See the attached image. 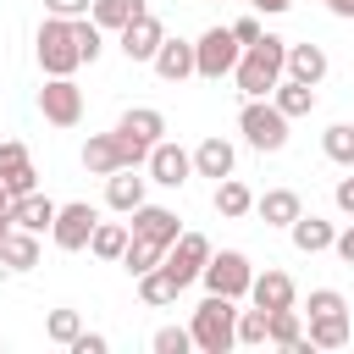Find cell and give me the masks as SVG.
<instances>
[{"label":"cell","mask_w":354,"mask_h":354,"mask_svg":"<svg viewBox=\"0 0 354 354\" xmlns=\"http://www.w3.org/2000/svg\"><path fill=\"white\" fill-rule=\"evenodd\" d=\"M282 72H288V39H277V33H260V44H249L238 55V66H232L243 100H271V88L282 83Z\"/></svg>","instance_id":"obj_1"},{"label":"cell","mask_w":354,"mask_h":354,"mask_svg":"<svg viewBox=\"0 0 354 354\" xmlns=\"http://www.w3.org/2000/svg\"><path fill=\"white\" fill-rule=\"evenodd\" d=\"M238 299H227V293H205V304L194 310V321H188V332H194V348H205V354H227L232 343H238V310H232Z\"/></svg>","instance_id":"obj_2"},{"label":"cell","mask_w":354,"mask_h":354,"mask_svg":"<svg viewBox=\"0 0 354 354\" xmlns=\"http://www.w3.org/2000/svg\"><path fill=\"white\" fill-rule=\"evenodd\" d=\"M39 66L44 77H72L83 66V50H77V33H72V17H44L39 22Z\"/></svg>","instance_id":"obj_3"},{"label":"cell","mask_w":354,"mask_h":354,"mask_svg":"<svg viewBox=\"0 0 354 354\" xmlns=\"http://www.w3.org/2000/svg\"><path fill=\"white\" fill-rule=\"evenodd\" d=\"M238 127H243V138H249L254 149H266V155L288 144V116L277 111V100H243Z\"/></svg>","instance_id":"obj_4"},{"label":"cell","mask_w":354,"mask_h":354,"mask_svg":"<svg viewBox=\"0 0 354 354\" xmlns=\"http://www.w3.org/2000/svg\"><path fill=\"white\" fill-rule=\"evenodd\" d=\"M238 55H243V44H238V33H232V28H205V33L194 39L199 77H210V83H221V77L238 66Z\"/></svg>","instance_id":"obj_5"},{"label":"cell","mask_w":354,"mask_h":354,"mask_svg":"<svg viewBox=\"0 0 354 354\" xmlns=\"http://www.w3.org/2000/svg\"><path fill=\"white\" fill-rule=\"evenodd\" d=\"M199 282H205L210 293L243 299V293H249V282H254V266H249V254H238V249H221V254H210V266L199 271Z\"/></svg>","instance_id":"obj_6"},{"label":"cell","mask_w":354,"mask_h":354,"mask_svg":"<svg viewBox=\"0 0 354 354\" xmlns=\"http://www.w3.org/2000/svg\"><path fill=\"white\" fill-rule=\"evenodd\" d=\"M94 227H100V210L88 205V199H72V205H61L55 210V227H50V238H55V249H88V238H94Z\"/></svg>","instance_id":"obj_7"},{"label":"cell","mask_w":354,"mask_h":354,"mask_svg":"<svg viewBox=\"0 0 354 354\" xmlns=\"http://www.w3.org/2000/svg\"><path fill=\"white\" fill-rule=\"evenodd\" d=\"M39 111H44V122H55V127H77V122H83V88H77L72 77H44Z\"/></svg>","instance_id":"obj_8"},{"label":"cell","mask_w":354,"mask_h":354,"mask_svg":"<svg viewBox=\"0 0 354 354\" xmlns=\"http://www.w3.org/2000/svg\"><path fill=\"white\" fill-rule=\"evenodd\" d=\"M160 266L171 271V282H177V288L199 282V271L210 266V238H205V232H183V238L166 249V260H160Z\"/></svg>","instance_id":"obj_9"},{"label":"cell","mask_w":354,"mask_h":354,"mask_svg":"<svg viewBox=\"0 0 354 354\" xmlns=\"http://www.w3.org/2000/svg\"><path fill=\"white\" fill-rule=\"evenodd\" d=\"M0 188H6V194H17V199L39 188L33 155H28V144H17V138H6V144H0Z\"/></svg>","instance_id":"obj_10"},{"label":"cell","mask_w":354,"mask_h":354,"mask_svg":"<svg viewBox=\"0 0 354 354\" xmlns=\"http://www.w3.org/2000/svg\"><path fill=\"white\" fill-rule=\"evenodd\" d=\"M188 177H194V155H188L183 144H166V138H160V144L149 149V183H160V188H183Z\"/></svg>","instance_id":"obj_11"},{"label":"cell","mask_w":354,"mask_h":354,"mask_svg":"<svg viewBox=\"0 0 354 354\" xmlns=\"http://www.w3.org/2000/svg\"><path fill=\"white\" fill-rule=\"evenodd\" d=\"M116 39H122V55H127V61H155V50H160L166 28H160V17H149V11H144V17H133Z\"/></svg>","instance_id":"obj_12"},{"label":"cell","mask_w":354,"mask_h":354,"mask_svg":"<svg viewBox=\"0 0 354 354\" xmlns=\"http://www.w3.org/2000/svg\"><path fill=\"white\" fill-rule=\"evenodd\" d=\"M166 83H183V77H199V61H194V44L188 39H160L155 61H149Z\"/></svg>","instance_id":"obj_13"},{"label":"cell","mask_w":354,"mask_h":354,"mask_svg":"<svg viewBox=\"0 0 354 354\" xmlns=\"http://www.w3.org/2000/svg\"><path fill=\"white\" fill-rule=\"evenodd\" d=\"M133 232H138V238H155V243H166V249L183 238L177 210H166V205H138V210H133Z\"/></svg>","instance_id":"obj_14"},{"label":"cell","mask_w":354,"mask_h":354,"mask_svg":"<svg viewBox=\"0 0 354 354\" xmlns=\"http://www.w3.org/2000/svg\"><path fill=\"white\" fill-rule=\"evenodd\" d=\"M105 205L122 210V216H133V210L144 205V177H138V166H122V171L105 177Z\"/></svg>","instance_id":"obj_15"},{"label":"cell","mask_w":354,"mask_h":354,"mask_svg":"<svg viewBox=\"0 0 354 354\" xmlns=\"http://www.w3.org/2000/svg\"><path fill=\"white\" fill-rule=\"evenodd\" d=\"M0 266H6V271H33V266H39V232L11 227V232L0 238Z\"/></svg>","instance_id":"obj_16"},{"label":"cell","mask_w":354,"mask_h":354,"mask_svg":"<svg viewBox=\"0 0 354 354\" xmlns=\"http://www.w3.org/2000/svg\"><path fill=\"white\" fill-rule=\"evenodd\" d=\"M249 299H254L260 310H288V304L299 299V288H293V277H288V271H266V277H254V282H249Z\"/></svg>","instance_id":"obj_17"},{"label":"cell","mask_w":354,"mask_h":354,"mask_svg":"<svg viewBox=\"0 0 354 354\" xmlns=\"http://www.w3.org/2000/svg\"><path fill=\"white\" fill-rule=\"evenodd\" d=\"M254 210H260V221H266V227H293V221L304 216V205H299V194H293V188H271V194H260V199H254Z\"/></svg>","instance_id":"obj_18"},{"label":"cell","mask_w":354,"mask_h":354,"mask_svg":"<svg viewBox=\"0 0 354 354\" xmlns=\"http://www.w3.org/2000/svg\"><path fill=\"white\" fill-rule=\"evenodd\" d=\"M271 100H277V111L293 122V116H310L315 111V83H299V77H288L282 72V83L271 88Z\"/></svg>","instance_id":"obj_19"},{"label":"cell","mask_w":354,"mask_h":354,"mask_svg":"<svg viewBox=\"0 0 354 354\" xmlns=\"http://www.w3.org/2000/svg\"><path fill=\"white\" fill-rule=\"evenodd\" d=\"M232 166H238V155H232L227 138H205V144L194 149V171H199V177H216V183H221V177H232Z\"/></svg>","instance_id":"obj_20"},{"label":"cell","mask_w":354,"mask_h":354,"mask_svg":"<svg viewBox=\"0 0 354 354\" xmlns=\"http://www.w3.org/2000/svg\"><path fill=\"white\" fill-rule=\"evenodd\" d=\"M326 50L321 44H288V77H299V83H321L326 77Z\"/></svg>","instance_id":"obj_21"},{"label":"cell","mask_w":354,"mask_h":354,"mask_svg":"<svg viewBox=\"0 0 354 354\" xmlns=\"http://www.w3.org/2000/svg\"><path fill=\"white\" fill-rule=\"evenodd\" d=\"M83 166H88L94 177L122 171V144H116V133H94V138L83 144Z\"/></svg>","instance_id":"obj_22"},{"label":"cell","mask_w":354,"mask_h":354,"mask_svg":"<svg viewBox=\"0 0 354 354\" xmlns=\"http://www.w3.org/2000/svg\"><path fill=\"white\" fill-rule=\"evenodd\" d=\"M55 210H61V205L44 199V194L33 188V194L17 199V227H28V232H50V227H55Z\"/></svg>","instance_id":"obj_23"},{"label":"cell","mask_w":354,"mask_h":354,"mask_svg":"<svg viewBox=\"0 0 354 354\" xmlns=\"http://www.w3.org/2000/svg\"><path fill=\"white\" fill-rule=\"evenodd\" d=\"M288 232H293V249H299V254H321V249H332V238H337L332 221H321V216H299Z\"/></svg>","instance_id":"obj_24"},{"label":"cell","mask_w":354,"mask_h":354,"mask_svg":"<svg viewBox=\"0 0 354 354\" xmlns=\"http://www.w3.org/2000/svg\"><path fill=\"white\" fill-rule=\"evenodd\" d=\"M271 343L277 348H293V354H310V337H304V321H299L293 304L288 310H271Z\"/></svg>","instance_id":"obj_25"},{"label":"cell","mask_w":354,"mask_h":354,"mask_svg":"<svg viewBox=\"0 0 354 354\" xmlns=\"http://www.w3.org/2000/svg\"><path fill=\"white\" fill-rule=\"evenodd\" d=\"M310 348H343L348 343V310H332V315H310Z\"/></svg>","instance_id":"obj_26"},{"label":"cell","mask_w":354,"mask_h":354,"mask_svg":"<svg viewBox=\"0 0 354 354\" xmlns=\"http://www.w3.org/2000/svg\"><path fill=\"white\" fill-rule=\"evenodd\" d=\"M166 260V243H155V238H127V249H122V266H127V277H144V271H155Z\"/></svg>","instance_id":"obj_27"},{"label":"cell","mask_w":354,"mask_h":354,"mask_svg":"<svg viewBox=\"0 0 354 354\" xmlns=\"http://www.w3.org/2000/svg\"><path fill=\"white\" fill-rule=\"evenodd\" d=\"M122 133H133V138H144V144H160V133H166V116L160 111H149V105H133V111H122V122H116Z\"/></svg>","instance_id":"obj_28"},{"label":"cell","mask_w":354,"mask_h":354,"mask_svg":"<svg viewBox=\"0 0 354 354\" xmlns=\"http://www.w3.org/2000/svg\"><path fill=\"white\" fill-rule=\"evenodd\" d=\"M216 210H221L227 221H238V216H249V210H254V194H249L238 177H221V183H216Z\"/></svg>","instance_id":"obj_29"},{"label":"cell","mask_w":354,"mask_h":354,"mask_svg":"<svg viewBox=\"0 0 354 354\" xmlns=\"http://www.w3.org/2000/svg\"><path fill=\"white\" fill-rule=\"evenodd\" d=\"M100 28H111V33H122L133 17H144V0H94V11H88Z\"/></svg>","instance_id":"obj_30"},{"label":"cell","mask_w":354,"mask_h":354,"mask_svg":"<svg viewBox=\"0 0 354 354\" xmlns=\"http://www.w3.org/2000/svg\"><path fill=\"white\" fill-rule=\"evenodd\" d=\"M127 238H133V227H122V221H100V227H94V238H88V249H94L100 260H122Z\"/></svg>","instance_id":"obj_31"},{"label":"cell","mask_w":354,"mask_h":354,"mask_svg":"<svg viewBox=\"0 0 354 354\" xmlns=\"http://www.w3.org/2000/svg\"><path fill=\"white\" fill-rule=\"evenodd\" d=\"M177 293H183V288L171 282V271H166V266H155V271H144V277H138V299H144V304H171Z\"/></svg>","instance_id":"obj_32"},{"label":"cell","mask_w":354,"mask_h":354,"mask_svg":"<svg viewBox=\"0 0 354 354\" xmlns=\"http://www.w3.org/2000/svg\"><path fill=\"white\" fill-rule=\"evenodd\" d=\"M321 149H326V160H337V166L354 171V127H348V122H332V127L321 133Z\"/></svg>","instance_id":"obj_33"},{"label":"cell","mask_w":354,"mask_h":354,"mask_svg":"<svg viewBox=\"0 0 354 354\" xmlns=\"http://www.w3.org/2000/svg\"><path fill=\"white\" fill-rule=\"evenodd\" d=\"M238 343H249V348H260V343H271V310H238Z\"/></svg>","instance_id":"obj_34"},{"label":"cell","mask_w":354,"mask_h":354,"mask_svg":"<svg viewBox=\"0 0 354 354\" xmlns=\"http://www.w3.org/2000/svg\"><path fill=\"white\" fill-rule=\"evenodd\" d=\"M72 33H77L83 61H100V50H105V28H100L94 17H72Z\"/></svg>","instance_id":"obj_35"},{"label":"cell","mask_w":354,"mask_h":354,"mask_svg":"<svg viewBox=\"0 0 354 354\" xmlns=\"http://www.w3.org/2000/svg\"><path fill=\"white\" fill-rule=\"evenodd\" d=\"M44 332H50V343H61V348H72V337L83 332V315H77V310H50V321H44Z\"/></svg>","instance_id":"obj_36"},{"label":"cell","mask_w":354,"mask_h":354,"mask_svg":"<svg viewBox=\"0 0 354 354\" xmlns=\"http://www.w3.org/2000/svg\"><path fill=\"white\" fill-rule=\"evenodd\" d=\"M194 348V332L188 326H160L155 332V354H188Z\"/></svg>","instance_id":"obj_37"},{"label":"cell","mask_w":354,"mask_h":354,"mask_svg":"<svg viewBox=\"0 0 354 354\" xmlns=\"http://www.w3.org/2000/svg\"><path fill=\"white\" fill-rule=\"evenodd\" d=\"M332 310H348L343 293H337V288H315V293H310V315H332Z\"/></svg>","instance_id":"obj_38"},{"label":"cell","mask_w":354,"mask_h":354,"mask_svg":"<svg viewBox=\"0 0 354 354\" xmlns=\"http://www.w3.org/2000/svg\"><path fill=\"white\" fill-rule=\"evenodd\" d=\"M44 11H50V17H88L94 0H44Z\"/></svg>","instance_id":"obj_39"},{"label":"cell","mask_w":354,"mask_h":354,"mask_svg":"<svg viewBox=\"0 0 354 354\" xmlns=\"http://www.w3.org/2000/svg\"><path fill=\"white\" fill-rule=\"evenodd\" d=\"M232 33H238V44L249 50V44H260V33H266V28H260L254 17H238V22H232Z\"/></svg>","instance_id":"obj_40"},{"label":"cell","mask_w":354,"mask_h":354,"mask_svg":"<svg viewBox=\"0 0 354 354\" xmlns=\"http://www.w3.org/2000/svg\"><path fill=\"white\" fill-rule=\"evenodd\" d=\"M72 354H105V337L100 332H77L72 337Z\"/></svg>","instance_id":"obj_41"},{"label":"cell","mask_w":354,"mask_h":354,"mask_svg":"<svg viewBox=\"0 0 354 354\" xmlns=\"http://www.w3.org/2000/svg\"><path fill=\"white\" fill-rule=\"evenodd\" d=\"M11 227H17V194H6V188H0V238H6Z\"/></svg>","instance_id":"obj_42"},{"label":"cell","mask_w":354,"mask_h":354,"mask_svg":"<svg viewBox=\"0 0 354 354\" xmlns=\"http://www.w3.org/2000/svg\"><path fill=\"white\" fill-rule=\"evenodd\" d=\"M332 249H337V260H348V266H354V227H343V232L332 238Z\"/></svg>","instance_id":"obj_43"},{"label":"cell","mask_w":354,"mask_h":354,"mask_svg":"<svg viewBox=\"0 0 354 354\" xmlns=\"http://www.w3.org/2000/svg\"><path fill=\"white\" fill-rule=\"evenodd\" d=\"M332 199H337V210H343V216H354V177H343Z\"/></svg>","instance_id":"obj_44"},{"label":"cell","mask_w":354,"mask_h":354,"mask_svg":"<svg viewBox=\"0 0 354 354\" xmlns=\"http://www.w3.org/2000/svg\"><path fill=\"white\" fill-rule=\"evenodd\" d=\"M326 6H332V11L343 17V22H354V0H326Z\"/></svg>","instance_id":"obj_45"}]
</instances>
